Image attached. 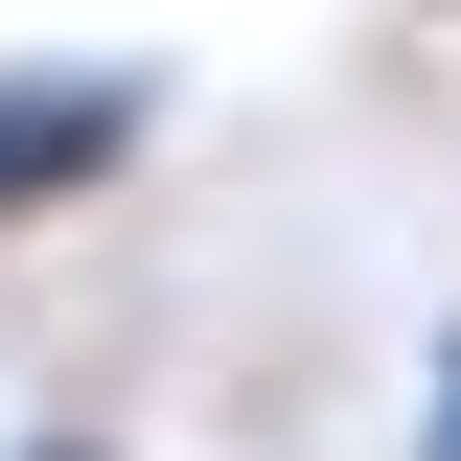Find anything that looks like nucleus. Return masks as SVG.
Segmentation results:
<instances>
[{"label":"nucleus","mask_w":461,"mask_h":461,"mask_svg":"<svg viewBox=\"0 0 461 461\" xmlns=\"http://www.w3.org/2000/svg\"><path fill=\"white\" fill-rule=\"evenodd\" d=\"M185 139V69L162 47H0V254L69 208H115V185Z\"/></svg>","instance_id":"nucleus-1"},{"label":"nucleus","mask_w":461,"mask_h":461,"mask_svg":"<svg viewBox=\"0 0 461 461\" xmlns=\"http://www.w3.org/2000/svg\"><path fill=\"white\" fill-rule=\"evenodd\" d=\"M438 23H461V0H438Z\"/></svg>","instance_id":"nucleus-4"},{"label":"nucleus","mask_w":461,"mask_h":461,"mask_svg":"<svg viewBox=\"0 0 461 461\" xmlns=\"http://www.w3.org/2000/svg\"><path fill=\"white\" fill-rule=\"evenodd\" d=\"M415 461H461V300H438V346H415Z\"/></svg>","instance_id":"nucleus-2"},{"label":"nucleus","mask_w":461,"mask_h":461,"mask_svg":"<svg viewBox=\"0 0 461 461\" xmlns=\"http://www.w3.org/2000/svg\"><path fill=\"white\" fill-rule=\"evenodd\" d=\"M0 461H115V438H0Z\"/></svg>","instance_id":"nucleus-3"}]
</instances>
